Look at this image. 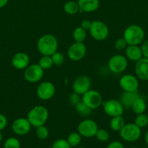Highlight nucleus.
<instances>
[{"mask_svg":"<svg viewBox=\"0 0 148 148\" xmlns=\"http://www.w3.org/2000/svg\"><path fill=\"white\" fill-rule=\"evenodd\" d=\"M145 30L139 25H130L123 31V38L128 45H140L145 39Z\"/></svg>","mask_w":148,"mask_h":148,"instance_id":"2","label":"nucleus"},{"mask_svg":"<svg viewBox=\"0 0 148 148\" xmlns=\"http://www.w3.org/2000/svg\"><path fill=\"white\" fill-rule=\"evenodd\" d=\"M49 130L47 127H45L44 125L40 126V127H36V137L39 139V140H46L49 137Z\"/></svg>","mask_w":148,"mask_h":148,"instance_id":"29","label":"nucleus"},{"mask_svg":"<svg viewBox=\"0 0 148 148\" xmlns=\"http://www.w3.org/2000/svg\"><path fill=\"white\" fill-rule=\"evenodd\" d=\"M126 124L124 118L122 116H117L111 117V120L110 121V127L113 131L120 132L121 129Z\"/></svg>","mask_w":148,"mask_h":148,"instance_id":"22","label":"nucleus"},{"mask_svg":"<svg viewBox=\"0 0 148 148\" xmlns=\"http://www.w3.org/2000/svg\"><path fill=\"white\" fill-rule=\"evenodd\" d=\"M89 31L91 37L97 41L106 40L110 33L107 25L100 20H94L91 22V25Z\"/></svg>","mask_w":148,"mask_h":148,"instance_id":"4","label":"nucleus"},{"mask_svg":"<svg viewBox=\"0 0 148 148\" xmlns=\"http://www.w3.org/2000/svg\"><path fill=\"white\" fill-rule=\"evenodd\" d=\"M12 65L18 70H24L30 64V57L24 52H17L12 58Z\"/></svg>","mask_w":148,"mask_h":148,"instance_id":"16","label":"nucleus"},{"mask_svg":"<svg viewBox=\"0 0 148 148\" xmlns=\"http://www.w3.org/2000/svg\"><path fill=\"white\" fill-rule=\"evenodd\" d=\"M63 10L65 13L70 15H74L79 12V7L78 2L74 1H68L65 3Z\"/></svg>","mask_w":148,"mask_h":148,"instance_id":"24","label":"nucleus"},{"mask_svg":"<svg viewBox=\"0 0 148 148\" xmlns=\"http://www.w3.org/2000/svg\"><path fill=\"white\" fill-rule=\"evenodd\" d=\"M52 148H71L67 140L58 139L55 140L52 145Z\"/></svg>","mask_w":148,"mask_h":148,"instance_id":"33","label":"nucleus"},{"mask_svg":"<svg viewBox=\"0 0 148 148\" xmlns=\"http://www.w3.org/2000/svg\"><path fill=\"white\" fill-rule=\"evenodd\" d=\"M76 148H84V147H81V146H78V147H77Z\"/></svg>","mask_w":148,"mask_h":148,"instance_id":"43","label":"nucleus"},{"mask_svg":"<svg viewBox=\"0 0 148 148\" xmlns=\"http://www.w3.org/2000/svg\"><path fill=\"white\" fill-rule=\"evenodd\" d=\"M8 3V0H0V8L5 7Z\"/></svg>","mask_w":148,"mask_h":148,"instance_id":"40","label":"nucleus"},{"mask_svg":"<svg viewBox=\"0 0 148 148\" xmlns=\"http://www.w3.org/2000/svg\"><path fill=\"white\" fill-rule=\"evenodd\" d=\"M56 92L55 85L49 81H44L36 88V95L41 101H49L52 98Z\"/></svg>","mask_w":148,"mask_h":148,"instance_id":"10","label":"nucleus"},{"mask_svg":"<svg viewBox=\"0 0 148 148\" xmlns=\"http://www.w3.org/2000/svg\"><path fill=\"white\" fill-rule=\"evenodd\" d=\"M31 127V124L27 118L16 119L12 124L13 132L18 136H24L28 134Z\"/></svg>","mask_w":148,"mask_h":148,"instance_id":"15","label":"nucleus"},{"mask_svg":"<svg viewBox=\"0 0 148 148\" xmlns=\"http://www.w3.org/2000/svg\"><path fill=\"white\" fill-rule=\"evenodd\" d=\"M38 64L44 70L50 69L54 65L51 56H42L39 59Z\"/></svg>","mask_w":148,"mask_h":148,"instance_id":"27","label":"nucleus"},{"mask_svg":"<svg viewBox=\"0 0 148 148\" xmlns=\"http://www.w3.org/2000/svg\"><path fill=\"white\" fill-rule=\"evenodd\" d=\"M141 49H142V55L143 57L148 59V39L144 40L141 45Z\"/></svg>","mask_w":148,"mask_h":148,"instance_id":"36","label":"nucleus"},{"mask_svg":"<svg viewBox=\"0 0 148 148\" xmlns=\"http://www.w3.org/2000/svg\"><path fill=\"white\" fill-rule=\"evenodd\" d=\"M139 95L137 92H127L124 91L120 97V103L124 108H129L132 106L135 100L139 98Z\"/></svg>","mask_w":148,"mask_h":148,"instance_id":"20","label":"nucleus"},{"mask_svg":"<svg viewBox=\"0 0 148 148\" xmlns=\"http://www.w3.org/2000/svg\"><path fill=\"white\" fill-rule=\"evenodd\" d=\"M0 57H1V52H0Z\"/></svg>","mask_w":148,"mask_h":148,"instance_id":"44","label":"nucleus"},{"mask_svg":"<svg viewBox=\"0 0 148 148\" xmlns=\"http://www.w3.org/2000/svg\"><path fill=\"white\" fill-rule=\"evenodd\" d=\"M87 37V32L82 27H76L73 31V38L75 42L84 43Z\"/></svg>","mask_w":148,"mask_h":148,"instance_id":"23","label":"nucleus"},{"mask_svg":"<svg viewBox=\"0 0 148 148\" xmlns=\"http://www.w3.org/2000/svg\"><path fill=\"white\" fill-rule=\"evenodd\" d=\"M130 108L136 115L137 114H143V113L145 112V111L147 109L146 101H145L144 98L139 96V98H137L135 100V101L133 103V104H132Z\"/></svg>","mask_w":148,"mask_h":148,"instance_id":"21","label":"nucleus"},{"mask_svg":"<svg viewBox=\"0 0 148 148\" xmlns=\"http://www.w3.org/2000/svg\"><path fill=\"white\" fill-rule=\"evenodd\" d=\"M37 50L42 56H52L57 51L58 40L52 34H44L38 40Z\"/></svg>","mask_w":148,"mask_h":148,"instance_id":"1","label":"nucleus"},{"mask_svg":"<svg viewBox=\"0 0 148 148\" xmlns=\"http://www.w3.org/2000/svg\"><path fill=\"white\" fill-rule=\"evenodd\" d=\"M77 2L81 12H93L100 7V0H78Z\"/></svg>","mask_w":148,"mask_h":148,"instance_id":"19","label":"nucleus"},{"mask_svg":"<svg viewBox=\"0 0 148 148\" xmlns=\"http://www.w3.org/2000/svg\"><path fill=\"white\" fill-rule=\"evenodd\" d=\"M131 148H139V147H131Z\"/></svg>","mask_w":148,"mask_h":148,"instance_id":"45","label":"nucleus"},{"mask_svg":"<svg viewBox=\"0 0 148 148\" xmlns=\"http://www.w3.org/2000/svg\"><path fill=\"white\" fill-rule=\"evenodd\" d=\"M81 101L91 110L98 108L102 105V97L101 93L96 90L90 89L83 94Z\"/></svg>","mask_w":148,"mask_h":148,"instance_id":"7","label":"nucleus"},{"mask_svg":"<svg viewBox=\"0 0 148 148\" xmlns=\"http://www.w3.org/2000/svg\"><path fill=\"white\" fill-rule=\"evenodd\" d=\"M107 148H124V146L120 142L113 141L107 145Z\"/></svg>","mask_w":148,"mask_h":148,"instance_id":"38","label":"nucleus"},{"mask_svg":"<svg viewBox=\"0 0 148 148\" xmlns=\"http://www.w3.org/2000/svg\"><path fill=\"white\" fill-rule=\"evenodd\" d=\"M7 124H8V121L7 119L4 114L0 113V131L4 130L7 127Z\"/></svg>","mask_w":148,"mask_h":148,"instance_id":"37","label":"nucleus"},{"mask_svg":"<svg viewBox=\"0 0 148 148\" xmlns=\"http://www.w3.org/2000/svg\"><path fill=\"white\" fill-rule=\"evenodd\" d=\"M3 140V135H2V133L1 132V131H0V143H1V142Z\"/></svg>","mask_w":148,"mask_h":148,"instance_id":"42","label":"nucleus"},{"mask_svg":"<svg viewBox=\"0 0 148 148\" xmlns=\"http://www.w3.org/2000/svg\"><path fill=\"white\" fill-rule=\"evenodd\" d=\"M124 51L126 57L132 62H136L143 57L142 49L139 45H128Z\"/></svg>","mask_w":148,"mask_h":148,"instance_id":"18","label":"nucleus"},{"mask_svg":"<svg viewBox=\"0 0 148 148\" xmlns=\"http://www.w3.org/2000/svg\"><path fill=\"white\" fill-rule=\"evenodd\" d=\"M81 101V95L76 93V92H73L69 97V102L71 105L75 106L78 103H79Z\"/></svg>","mask_w":148,"mask_h":148,"instance_id":"35","label":"nucleus"},{"mask_svg":"<svg viewBox=\"0 0 148 148\" xmlns=\"http://www.w3.org/2000/svg\"><path fill=\"white\" fill-rule=\"evenodd\" d=\"M91 22L92 21H91V20H84L81 22V27H82L83 28L85 29L86 30H89L91 25Z\"/></svg>","mask_w":148,"mask_h":148,"instance_id":"39","label":"nucleus"},{"mask_svg":"<svg viewBox=\"0 0 148 148\" xmlns=\"http://www.w3.org/2000/svg\"><path fill=\"white\" fill-rule=\"evenodd\" d=\"M81 134L77 132H71L67 137V141L69 143L71 147H78L81 142Z\"/></svg>","mask_w":148,"mask_h":148,"instance_id":"26","label":"nucleus"},{"mask_svg":"<svg viewBox=\"0 0 148 148\" xmlns=\"http://www.w3.org/2000/svg\"><path fill=\"white\" fill-rule=\"evenodd\" d=\"M4 148H20V143L15 137H9L4 142Z\"/></svg>","mask_w":148,"mask_h":148,"instance_id":"31","label":"nucleus"},{"mask_svg":"<svg viewBox=\"0 0 148 148\" xmlns=\"http://www.w3.org/2000/svg\"><path fill=\"white\" fill-rule=\"evenodd\" d=\"M91 79L88 76L80 75L74 79L73 83V90L74 92L82 95L91 89Z\"/></svg>","mask_w":148,"mask_h":148,"instance_id":"14","label":"nucleus"},{"mask_svg":"<svg viewBox=\"0 0 148 148\" xmlns=\"http://www.w3.org/2000/svg\"><path fill=\"white\" fill-rule=\"evenodd\" d=\"M128 44L126 43V41L125 40V39L123 38H118L117 40L115 41L114 43V47L116 50L118 51H123L126 49V48L127 47Z\"/></svg>","mask_w":148,"mask_h":148,"instance_id":"34","label":"nucleus"},{"mask_svg":"<svg viewBox=\"0 0 148 148\" xmlns=\"http://www.w3.org/2000/svg\"><path fill=\"white\" fill-rule=\"evenodd\" d=\"M108 68L113 74H120L128 67V59L121 54H115L108 60Z\"/></svg>","mask_w":148,"mask_h":148,"instance_id":"8","label":"nucleus"},{"mask_svg":"<svg viewBox=\"0 0 148 148\" xmlns=\"http://www.w3.org/2000/svg\"><path fill=\"white\" fill-rule=\"evenodd\" d=\"M134 124L140 129L145 128L148 125V116L145 113L137 114L134 119Z\"/></svg>","mask_w":148,"mask_h":148,"instance_id":"28","label":"nucleus"},{"mask_svg":"<svg viewBox=\"0 0 148 148\" xmlns=\"http://www.w3.org/2000/svg\"><path fill=\"white\" fill-rule=\"evenodd\" d=\"M139 79L136 75L126 74L120 78L119 85L123 91L127 92H137L139 85Z\"/></svg>","mask_w":148,"mask_h":148,"instance_id":"12","label":"nucleus"},{"mask_svg":"<svg viewBox=\"0 0 148 148\" xmlns=\"http://www.w3.org/2000/svg\"><path fill=\"white\" fill-rule=\"evenodd\" d=\"M98 130L97 123L90 119H86L81 121L77 127V132L81 134V137H86V138L95 137Z\"/></svg>","mask_w":148,"mask_h":148,"instance_id":"6","label":"nucleus"},{"mask_svg":"<svg viewBox=\"0 0 148 148\" xmlns=\"http://www.w3.org/2000/svg\"><path fill=\"white\" fill-rule=\"evenodd\" d=\"M49 118V111L44 106H36L29 111L27 119L32 127H38L44 125Z\"/></svg>","mask_w":148,"mask_h":148,"instance_id":"3","label":"nucleus"},{"mask_svg":"<svg viewBox=\"0 0 148 148\" xmlns=\"http://www.w3.org/2000/svg\"><path fill=\"white\" fill-rule=\"evenodd\" d=\"M51 57H52L54 65H56V66H60L65 62V56L61 52L57 51L55 52L51 56Z\"/></svg>","mask_w":148,"mask_h":148,"instance_id":"32","label":"nucleus"},{"mask_svg":"<svg viewBox=\"0 0 148 148\" xmlns=\"http://www.w3.org/2000/svg\"><path fill=\"white\" fill-rule=\"evenodd\" d=\"M142 129L136 126L134 123L126 124L119 132L120 136L124 141L128 143H133L140 138L142 134Z\"/></svg>","mask_w":148,"mask_h":148,"instance_id":"5","label":"nucleus"},{"mask_svg":"<svg viewBox=\"0 0 148 148\" xmlns=\"http://www.w3.org/2000/svg\"><path fill=\"white\" fill-rule=\"evenodd\" d=\"M134 72L136 77L142 81H148V59L142 57L136 62Z\"/></svg>","mask_w":148,"mask_h":148,"instance_id":"17","label":"nucleus"},{"mask_svg":"<svg viewBox=\"0 0 148 148\" xmlns=\"http://www.w3.org/2000/svg\"><path fill=\"white\" fill-rule=\"evenodd\" d=\"M145 143H146L147 145L148 146V130L146 132V133H145Z\"/></svg>","mask_w":148,"mask_h":148,"instance_id":"41","label":"nucleus"},{"mask_svg":"<svg viewBox=\"0 0 148 148\" xmlns=\"http://www.w3.org/2000/svg\"><path fill=\"white\" fill-rule=\"evenodd\" d=\"M102 106L104 113L110 117L122 116L124 111V107L120 101L115 99H110L104 101Z\"/></svg>","mask_w":148,"mask_h":148,"instance_id":"11","label":"nucleus"},{"mask_svg":"<svg viewBox=\"0 0 148 148\" xmlns=\"http://www.w3.org/2000/svg\"><path fill=\"white\" fill-rule=\"evenodd\" d=\"M95 137L99 141L102 142V143H106L110 139V134H109V132L106 130L99 129L97 130Z\"/></svg>","mask_w":148,"mask_h":148,"instance_id":"30","label":"nucleus"},{"mask_svg":"<svg viewBox=\"0 0 148 148\" xmlns=\"http://www.w3.org/2000/svg\"><path fill=\"white\" fill-rule=\"evenodd\" d=\"M68 56L73 62H78L84 58L86 53V46L81 42H74L68 49Z\"/></svg>","mask_w":148,"mask_h":148,"instance_id":"13","label":"nucleus"},{"mask_svg":"<svg viewBox=\"0 0 148 148\" xmlns=\"http://www.w3.org/2000/svg\"><path fill=\"white\" fill-rule=\"evenodd\" d=\"M44 70L39 66V64H29L24 69L23 77L27 82L30 83H36L43 78Z\"/></svg>","mask_w":148,"mask_h":148,"instance_id":"9","label":"nucleus"},{"mask_svg":"<svg viewBox=\"0 0 148 148\" xmlns=\"http://www.w3.org/2000/svg\"><path fill=\"white\" fill-rule=\"evenodd\" d=\"M75 106V109L76 111V112L78 113L79 115H81V116L86 117L89 116L91 114V111L92 110L91 108H89L86 104H84V103L82 102V101H80L79 103L76 104V105L74 106Z\"/></svg>","mask_w":148,"mask_h":148,"instance_id":"25","label":"nucleus"}]
</instances>
